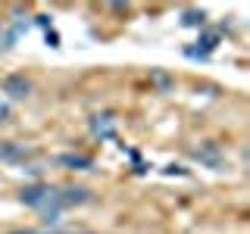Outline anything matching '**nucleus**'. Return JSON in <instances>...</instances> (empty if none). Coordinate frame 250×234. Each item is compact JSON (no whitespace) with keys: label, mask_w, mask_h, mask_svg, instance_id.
Returning a JSON list of instances; mask_svg holds the SVG:
<instances>
[{"label":"nucleus","mask_w":250,"mask_h":234,"mask_svg":"<svg viewBox=\"0 0 250 234\" xmlns=\"http://www.w3.org/2000/svg\"><path fill=\"white\" fill-rule=\"evenodd\" d=\"M194 156H197L200 162H207L209 169L222 166V150H219V144H213V140H203L200 147H194Z\"/></svg>","instance_id":"423d86ee"},{"label":"nucleus","mask_w":250,"mask_h":234,"mask_svg":"<svg viewBox=\"0 0 250 234\" xmlns=\"http://www.w3.org/2000/svg\"><path fill=\"white\" fill-rule=\"evenodd\" d=\"M31 156H38L35 147L16 144V140H0V162H25Z\"/></svg>","instance_id":"20e7f679"},{"label":"nucleus","mask_w":250,"mask_h":234,"mask_svg":"<svg viewBox=\"0 0 250 234\" xmlns=\"http://www.w3.org/2000/svg\"><path fill=\"white\" fill-rule=\"evenodd\" d=\"M88 128H91V135L97 140H113L116 128H119V119H116L113 113H97V116L88 119Z\"/></svg>","instance_id":"f03ea898"},{"label":"nucleus","mask_w":250,"mask_h":234,"mask_svg":"<svg viewBox=\"0 0 250 234\" xmlns=\"http://www.w3.org/2000/svg\"><path fill=\"white\" fill-rule=\"evenodd\" d=\"M57 166L69 169V172H91L94 169V159L84 153H60L57 156Z\"/></svg>","instance_id":"39448f33"},{"label":"nucleus","mask_w":250,"mask_h":234,"mask_svg":"<svg viewBox=\"0 0 250 234\" xmlns=\"http://www.w3.org/2000/svg\"><path fill=\"white\" fill-rule=\"evenodd\" d=\"M19 200L25 203V206L38 209L41 215H50V203H53V184L47 181H35V184H25L19 194Z\"/></svg>","instance_id":"f257e3e1"},{"label":"nucleus","mask_w":250,"mask_h":234,"mask_svg":"<svg viewBox=\"0 0 250 234\" xmlns=\"http://www.w3.org/2000/svg\"><path fill=\"white\" fill-rule=\"evenodd\" d=\"M0 88H3V94H10L13 100H25L31 97V91H35V84H31V78L13 72V75H3V81H0Z\"/></svg>","instance_id":"7ed1b4c3"},{"label":"nucleus","mask_w":250,"mask_h":234,"mask_svg":"<svg viewBox=\"0 0 250 234\" xmlns=\"http://www.w3.org/2000/svg\"><path fill=\"white\" fill-rule=\"evenodd\" d=\"M153 81H156V84H160V88H169V78H166V75H163V72H153Z\"/></svg>","instance_id":"9d476101"},{"label":"nucleus","mask_w":250,"mask_h":234,"mask_svg":"<svg viewBox=\"0 0 250 234\" xmlns=\"http://www.w3.org/2000/svg\"><path fill=\"white\" fill-rule=\"evenodd\" d=\"M10 234H88V231H31L25 228V231H10Z\"/></svg>","instance_id":"6e6552de"},{"label":"nucleus","mask_w":250,"mask_h":234,"mask_svg":"<svg viewBox=\"0 0 250 234\" xmlns=\"http://www.w3.org/2000/svg\"><path fill=\"white\" fill-rule=\"evenodd\" d=\"M182 25H188V28H203V25H207V13H203V10H185Z\"/></svg>","instance_id":"0eeeda50"},{"label":"nucleus","mask_w":250,"mask_h":234,"mask_svg":"<svg viewBox=\"0 0 250 234\" xmlns=\"http://www.w3.org/2000/svg\"><path fill=\"white\" fill-rule=\"evenodd\" d=\"M6 119H10V103L0 100V122H6Z\"/></svg>","instance_id":"1a4fd4ad"}]
</instances>
